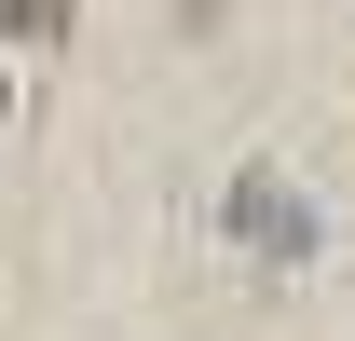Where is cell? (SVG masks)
<instances>
[{
  "label": "cell",
  "mask_w": 355,
  "mask_h": 341,
  "mask_svg": "<svg viewBox=\"0 0 355 341\" xmlns=\"http://www.w3.org/2000/svg\"><path fill=\"white\" fill-rule=\"evenodd\" d=\"M0 28H14V42H55V28H69V0H0Z\"/></svg>",
  "instance_id": "cell-1"
}]
</instances>
